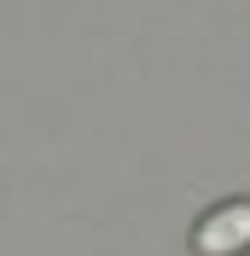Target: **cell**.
Segmentation results:
<instances>
[{"mask_svg":"<svg viewBox=\"0 0 250 256\" xmlns=\"http://www.w3.org/2000/svg\"><path fill=\"white\" fill-rule=\"evenodd\" d=\"M192 250L198 256H238L250 250V204H221L210 210L192 233Z\"/></svg>","mask_w":250,"mask_h":256,"instance_id":"obj_1","label":"cell"}]
</instances>
